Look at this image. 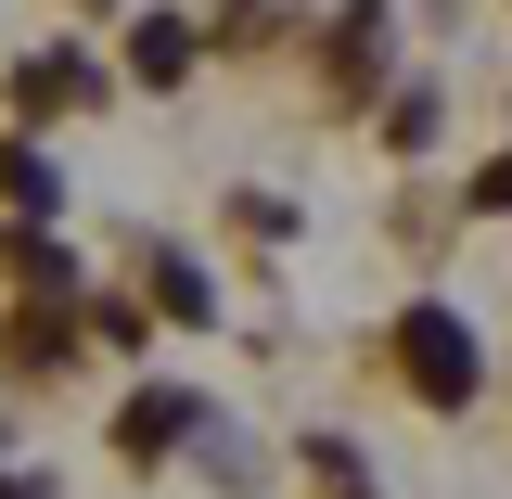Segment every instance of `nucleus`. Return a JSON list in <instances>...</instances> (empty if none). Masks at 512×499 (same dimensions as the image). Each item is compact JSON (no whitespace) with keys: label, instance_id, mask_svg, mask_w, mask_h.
<instances>
[{"label":"nucleus","instance_id":"obj_7","mask_svg":"<svg viewBox=\"0 0 512 499\" xmlns=\"http://www.w3.org/2000/svg\"><path fill=\"white\" fill-rule=\"evenodd\" d=\"M0 192H13V205H26V218H39V205H52L64 180H52V167H39V154H26V141H13V154H0Z\"/></svg>","mask_w":512,"mask_h":499},{"label":"nucleus","instance_id":"obj_10","mask_svg":"<svg viewBox=\"0 0 512 499\" xmlns=\"http://www.w3.org/2000/svg\"><path fill=\"white\" fill-rule=\"evenodd\" d=\"M0 499H52V487H39V474H0Z\"/></svg>","mask_w":512,"mask_h":499},{"label":"nucleus","instance_id":"obj_3","mask_svg":"<svg viewBox=\"0 0 512 499\" xmlns=\"http://www.w3.org/2000/svg\"><path fill=\"white\" fill-rule=\"evenodd\" d=\"M13 103H26V116H64V103H90V64H77V52H39L26 77H13Z\"/></svg>","mask_w":512,"mask_h":499},{"label":"nucleus","instance_id":"obj_5","mask_svg":"<svg viewBox=\"0 0 512 499\" xmlns=\"http://www.w3.org/2000/svg\"><path fill=\"white\" fill-rule=\"evenodd\" d=\"M308 474H320L333 499H372V461H359L346 436H308Z\"/></svg>","mask_w":512,"mask_h":499},{"label":"nucleus","instance_id":"obj_8","mask_svg":"<svg viewBox=\"0 0 512 499\" xmlns=\"http://www.w3.org/2000/svg\"><path fill=\"white\" fill-rule=\"evenodd\" d=\"M205 461H218V487H256V448L231 436V423H205Z\"/></svg>","mask_w":512,"mask_h":499},{"label":"nucleus","instance_id":"obj_2","mask_svg":"<svg viewBox=\"0 0 512 499\" xmlns=\"http://www.w3.org/2000/svg\"><path fill=\"white\" fill-rule=\"evenodd\" d=\"M180 436H205V410H192V397H128V423H116L128 461H154V448H180Z\"/></svg>","mask_w":512,"mask_h":499},{"label":"nucleus","instance_id":"obj_6","mask_svg":"<svg viewBox=\"0 0 512 499\" xmlns=\"http://www.w3.org/2000/svg\"><path fill=\"white\" fill-rule=\"evenodd\" d=\"M154 295H167V320H205V308H218V295H205V269H192V256H154Z\"/></svg>","mask_w":512,"mask_h":499},{"label":"nucleus","instance_id":"obj_9","mask_svg":"<svg viewBox=\"0 0 512 499\" xmlns=\"http://www.w3.org/2000/svg\"><path fill=\"white\" fill-rule=\"evenodd\" d=\"M474 205H487V218H512V154L487 167V180H474Z\"/></svg>","mask_w":512,"mask_h":499},{"label":"nucleus","instance_id":"obj_1","mask_svg":"<svg viewBox=\"0 0 512 499\" xmlns=\"http://www.w3.org/2000/svg\"><path fill=\"white\" fill-rule=\"evenodd\" d=\"M384 359L410 372V397H436V410H461V397H474V372H487V359H474V333H461V308H436V295H423V308H397Z\"/></svg>","mask_w":512,"mask_h":499},{"label":"nucleus","instance_id":"obj_4","mask_svg":"<svg viewBox=\"0 0 512 499\" xmlns=\"http://www.w3.org/2000/svg\"><path fill=\"white\" fill-rule=\"evenodd\" d=\"M128 64H141V77L167 90V77L192 64V26H180V13H141V39H128Z\"/></svg>","mask_w":512,"mask_h":499}]
</instances>
